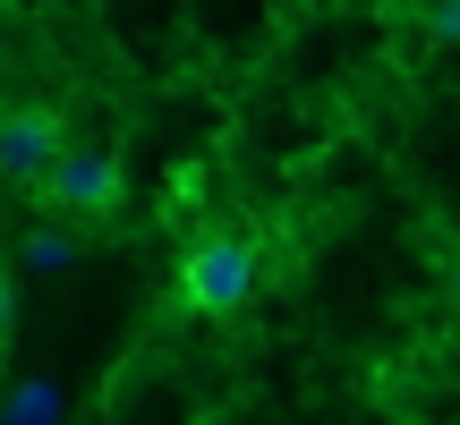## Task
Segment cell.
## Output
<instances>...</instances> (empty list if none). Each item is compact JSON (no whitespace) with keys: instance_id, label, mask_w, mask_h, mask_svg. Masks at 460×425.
Instances as JSON below:
<instances>
[{"instance_id":"cell-6","label":"cell","mask_w":460,"mask_h":425,"mask_svg":"<svg viewBox=\"0 0 460 425\" xmlns=\"http://www.w3.org/2000/svg\"><path fill=\"white\" fill-rule=\"evenodd\" d=\"M427 34H435V43H460V0H435V9H427Z\"/></svg>"},{"instance_id":"cell-5","label":"cell","mask_w":460,"mask_h":425,"mask_svg":"<svg viewBox=\"0 0 460 425\" xmlns=\"http://www.w3.org/2000/svg\"><path fill=\"white\" fill-rule=\"evenodd\" d=\"M51 409H60V383H26L17 392V425H51Z\"/></svg>"},{"instance_id":"cell-7","label":"cell","mask_w":460,"mask_h":425,"mask_svg":"<svg viewBox=\"0 0 460 425\" xmlns=\"http://www.w3.org/2000/svg\"><path fill=\"white\" fill-rule=\"evenodd\" d=\"M452 298H460V256H452Z\"/></svg>"},{"instance_id":"cell-4","label":"cell","mask_w":460,"mask_h":425,"mask_svg":"<svg viewBox=\"0 0 460 425\" xmlns=\"http://www.w3.org/2000/svg\"><path fill=\"white\" fill-rule=\"evenodd\" d=\"M77 256H85V239L68 221H34L26 230V273H68Z\"/></svg>"},{"instance_id":"cell-3","label":"cell","mask_w":460,"mask_h":425,"mask_svg":"<svg viewBox=\"0 0 460 425\" xmlns=\"http://www.w3.org/2000/svg\"><path fill=\"white\" fill-rule=\"evenodd\" d=\"M60 153H68V119L51 111V102H9V119H0V170H9L17 187H43L51 170H60Z\"/></svg>"},{"instance_id":"cell-1","label":"cell","mask_w":460,"mask_h":425,"mask_svg":"<svg viewBox=\"0 0 460 425\" xmlns=\"http://www.w3.org/2000/svg\"><path fill=\"white\" fill-rule=\"evenodd\" d=\"M247 290H256V239L247 230H197L180 256V307L222 324V315L247 307Z\"/></svg>"},{"instance_id":"cell-2","label":"cell","mask_w":460,"mask_h":425,"mask_svg":"<svg viewBox=\"0 0 460 425\" xmlns=\"http://www.w3.org/2000/svg\"><path fill=\"white\" fill-rule=\"evenodd\" d=\"M119 187H128V170H119L111 145H68L60 170H51L43 187H34V204L51 212V221H85V212H111Z\"/></svg>"}]
</instances>
